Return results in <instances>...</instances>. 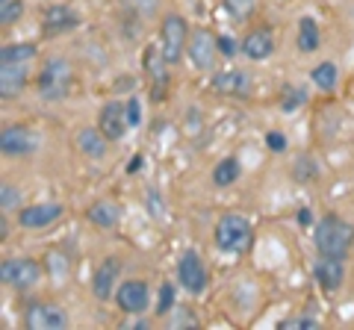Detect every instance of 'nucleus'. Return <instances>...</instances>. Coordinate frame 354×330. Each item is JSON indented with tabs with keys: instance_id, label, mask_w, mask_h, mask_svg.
Masks as SVG:
<instances>
[{
	"instance_id": "1",
	"label": "nucleus",
	"mask_w": 354,
	"mask_h": 330,
	"mask_svg": "<svg viewBox=\"0 0 354 330\" xmlns=\"http://www.w3.org/2000/svg\"><path fill=\"white\" fill-rule=\"evenodd\" d=\"M316 251L325 257H346L351 245H354V227L339 215H325L322 222L316 224Z\"/></svg>"
},
{
	"instance_id": "2",
	"label": "nucleus",
	"mask_w": 354,
	"mask_h": 330,
	"mask_svg": "<svg viewBox=\"0 0 354 330\" xmlns=\"http://www.w3.org/2000/svg\"><path fill=\"white\" fill-rule=\"evenodd\" d=\"M71 89V65L62 57H48L36 74V92L41 101H62Z\"/></svg>"
},
{
	"instance_id": "3",
	"label": "nucleus",
	"mask_w": 354,
	"mask_h": 330,
	"mask_svg": "<svg viewBox=\"0 0 354 330\" xmlns=\"http://www.w3.org/2000/svg\"><path fill=\"white\" fill-rule=\"evenodd\" d=\"M213 239H216V245L221 251H227V254H245V251L251 248V242H254V230H251V222L245 215L227 213L216 222Z\"/></svg>"
},
{
	"instance_id": "4",
	"label": "nucleus",
	"mask_w": 354,
	"mask_h": 330,
	"mask_svg": "<svg viewBox=\"0 0 354 330\" xmlns=\"http://www.w3.org/2000/svg\"><path fill=\"white\" fill-rule=\"evenodd\" d=\"M186 48H189V24L183 15L169 12L160 24V50L169 65H177L183 59Z\"/></svg>"
},
{
	"instance_id": "5",
	"label": "nucleus",
	"mask_w": 354,
	"mask_h": 330,
	"mask_svg": "<svg viewBox=\"0 0 354 330\" xmlns=\"http://www.w3.org/2000/svg\"><path fill=\"white\" fill-rule=\"evenodd\" d=\"M0 280H3V286H12L18 292L32 289L41 280V266L30 257H6L0 262Z\"/></svg>"
},
{
	"instance_id": "6",
	"label": "nucleus",
	"mask_w": 354,
	"mask_h": 330,
	"mask_svg": "<svg viewBox=\"0 0 354 330\" xmlns=\"http://www.w3.org/2000/svg\"><path fill=\"white\" fill-rule=\"evenodd\" d=\"M24 327H30V330H62V327H68V313L53 301H32L24 310Z\"/></svg>"
},
{
	"instance_id": "7",
	"label": "nucleus",
	"mask_w": 354,
	"mask_h": 330,
	"mask_svg": "<svg viewBox=\"0 0 354 330\" xmlns=\"http://www.w3.org/2000/svg\"><path fill=\"white\" fill-rule=\"evenodd\" d=\"M177 280L189 295H201L207 289V269L198 251L189 248L180 254V260H177Z\"/></svg>"
},
{
	"instance_id": "8",
	"label": "nucleus",
	"mask_w": 354,
	"mask_h": 330,
	"mask_svg": "<svg viewBox=\"0 0 354 330\" xmlns=\"http://www.w3.org/2000/svg\"><path fill=\"white\" fill-rule=\"evenodd\" d=\"M115 304L121 313L127 316H142L151 307V289L145 280H124L115 289Z\"/></svg>"
},
{
	"instance_id": "9",
	"label": "nucleus",
	"mask_w": 354,
	"mask_h": 330,
	"mask_svg": "<svg viewBox=\"0 0 354 330\" xmlns=\"http://www.w3.org/2000/svg\"><path fill=\"white\" fill-rule=\"evenodd\" d=\"M0 151L6 157H30V153L39 151V136L27 124L3 127V133H0Z\"/></svg>"
},
{
	"instance_id": "10",
	"label": "nucleus",
	"mask_w": 354,
	"mask_h": 330,
	"mask_svg": "<svg viewBox=\"0 0 354 330\" xmlns=\"http://www.w3.org/2000/svg\"><path fill=\"white\" fill-rule=\"evenodd\" d=\"M62 213H65V206L53 204V201L30 204V206H21L18 210V224L27 230H41V227H50L53 222H59Z\"/></svg>"
},
{
	"instance_id": "11",
	"label": "nucleus",
	"mask_w": 354,
	"mask_h": 330,
	"mask_svg": "<svg viewBox=\"0 0 354 330\" xmlns=\"http://www.w3.org/2000/svg\"><path fill=\"white\" fill-rule=\"evenodd\" d=\"M97 127H101V133L109 139V142H118L124 139L130 121H127V104L121 101H106L101 106V115H97Z\"/></svg>"
},
{
	"instance_id": "12",
	"label": "nucleus",
	"mask_w": 354,
	"mask_h": 330,
	"mask_svg": "<svg viewBox=\"0 0 354 330\" xmlns=\"http://www.w3.org/2000/svg\"><path fill=\"white\" fill-rule=\"evenodd\" d=\"M251 86H254L251 74L239 71V68L218 71V74H213V80H209V89H213L216 95H225V97H248Z\"/></svg>"
},
{
	"instance_id": "13",
	"label": "nucleus",
	"mask_w": 354,
	"mask_h": 330,
	"mask_svg": "<svg viewBox=\"0 0 354 330\" xmlns=\"http://www.w3.org/2000/svg\"><path fill=\"white\" fill-rule=\"evenodd\" d=\"M186 53H189V59L198 71H209L216 65V53H218V41L213 32L207 30H195L189 36V48H186Z\"/></svg>"
},
{
	"instance_id": "14",
	"label": "nucleus",
	"mask_w": 354,
	"mask_h": 330,
	"mask_svg": "<svg viewBox=\"0 0 354 330\" xmlns=\"http://www.w3.org/2000/svg\"><path fill=\"white\" fill-rule=\"evenodd\" d=\"M30 65L32 62H0V97H18L30 83Z\"/></svg>"
},
{
	"instance_id": "15",
	"label": "nucleus",
	"mask_w": 354,
	"mask_h": 330,
	"mask_svg": "<svg viewBox=\"0 0 354 330\" xmlns=\"http://www.w3.org/2000/svg\"><path fill=\"white\" fill-rule=\"evenodd\" d=\"M239 53L242 57H248L251 62H263V59H269L272 53H274V32L269 27H257V30H251L245 39L239 41Z\"/></svg>"
},
{
	"instance_id": "16",
	"label": "nucleus",
	"mask_w": 354,
	"mask_h": 330,
	"mask_svg": "<svg viewBox=\"0 0 354 330\" xmlns=\"http://www.w3.org/2000/svg\"><path fill=\"white\" fill-rule=\"evenodd\" d=\"M165 65L169 62H165L162 50H153V48L145 50V74L151 80V97L153 101H162L165 89H169V68H165Z\"/></svg>"
},
{
	"instance_id": "17",
	"label": "nucleus",
	"mask_w": 354,
	"mask_h": 330,
	"mask_svg": "<svg viewBox=\"0 0 354 330\" xmlns=\"http://www.w3.org/2000/svg\"><path fill=\"white\" fill-rule=\"evenodd\" d=\"M77 24H80V15H77L71 6H65V3L48 6L44 9V15H41V27H44L48 36H62V32L74 30Z\"/></svg>"
},
{
	"instance_id": "18",
	"label": "nucleus",
	"mask_w": 354,
	"mask_h": 330,
	"mask_svg": "<svg viewBox=\"0 0 354 330\" xmlns=\"http://www.w3.org/2000/svg\"><path fill=\"white\" fill-rule=\"evenodd\" d=\"M313 278L325 292H337L342 286V280H346V262H342V257H325L322 254V260L313 266Z\"/></svg>"
},
{
	"instance_id": "19",
	"label": "nucleus",
	"mask_w": 354,
	"mask_h": 330,
	"mask_svg": "<svg viewBox=\"0 0 354 330\" xmlns=\"http://www.w3.org/2000/svg\"><path fill=\"white\" fill-rule=\"evenodd\" d=\"M118 271H121V262L115 257H106L101 266H97L95 278H92V292L97 301H109L115 292V280H118Z\"/></svg>"
},
{
	"instance_id": "20",
	"label": "nucleus",
	"mask_w": 354,
	"mask_h": 330,
	"mask_svg": "<svg viewBox=\"0 0 354 330\" xmlns=\"http://www.w3.org/2000/svg\"><path fill=\"white\" fill-rule=\"evenodd\" d=\"M106 136L101 133V127H86L77 133V148H80L86 157H92V159H101L104 153H106Z\"/></svg>"
},
{
	"instance_id": "21",
	"label": "nucleus",
	"mask_w": 354,
	"mask_h": 330,
	"mask_svg": "<svg viewBox=\"0 0 354 330\" xmlns=\"http://www.w3.org/2000/svg\"><path fill=\"white\" fill-rule=\"evenodd\" d=\"M295 45L301 53H313L319 50V45H322V36H319V24L310 15H304L301 21H298V36H295Z\"/></svg>"
},
{
	"instance_id": "22",
	"label": "nucleus",
	"mask_w": 354,
	"mask_h": 330,
	"mask_svg": "<svg viewBox=\"0 0 354 330\" xmlns=\"http://www.w3.org/2000/svg\"><path fill=\"white\" fill-rule=\"evenodd\" d=\"M86 218L95 227H101V230H113L118 224V206L109 204V201H97V204H92L86 210Z\"/></svg>"
},
{
	"instance_id": "23",
	"label": "nucleus",
	"mask_w": 354,
	"mask_h": 330,
	"mask_svg": "<svg viewBox=\"0 0 354 330\" xmlns=\"http://www.w3.org/2000/svg\"><path fill=\"white\" fill-rule=\"evenodd\" d=\"M39 48L32 41H15V45L0 48V62H36Z\"/></svg>"
},
{
	"instance_id": "24",
	"label": "nucleus",
	"mask_w": 354,
	"mask_h": 330,
	"mask_svg": "<svg viewBox=\"0 0 354 330\" xmlns=\"http://www.w3.org/2000/svg\"><path fill=\"white\" fill-rule=\"evenodd\" d=\"M239 174H242L239 159H236V157H225L221 162H216V168H213V183L225 189V186H234V183L239 180Z\"/></svg>"
},
{
	"instance_id": "25",
	"label": "nucleus",
	"mask_w": 354,
	"mask_h": 330,
	"mask_svg": "<svg viewBox=\"0 0 354 330\" xmlns=\"http://www.w3.org/2000/svg\"><path fill=\"white\" fill-rule=\"evenodd\" d=\"M337 77H339V71H337L334 62H319L316 68L310 71V80H313L322 92H334L337 89Z\"/></svg>"
},
{
	"instance_id": "26",
	"label": "nucleus",
	"mask_w": 354,
	"mask_h": 330,
	"mask_svg": "<svg viewBox=\"0 0 354 330\" xmlns=\"http://www.w3.org/2000/svg\"><path fill=\"white\" fill-rule=\"evenodd\" d=\"M221 9H225L234 24H245L254 15V9H257V0H221Z\"/></svg>"
},
{
	"instance_id": "27",
	"label": "nucleus",
	"mask_w": 354,
	"mask_h": 330,
	"mask_svg": "<svg viewBox=\"0 0 354 330\" xmlns=\"http://www.w3.org/2000/svg\"><path fill=\"white\" fill-rule=\"evenodd\" d=\"M0 210L3 213L21 210V192L15 189V183H9V180L0 183Z\"/></svg>"
},
{
	"instance_id": "28",
	"label": "nucleus",
	"mask_w": 354,
	"mask_h": 330,
	"mask_svg": "<svg viewBox=\"0 0 354 330\" xmlns=\"http://www.w3.org/2000/svg\"><path fill=\"white\" fill-rule=\"evenodd\" d=\"M21 12H24V3H21V0H6V3H0V24L3 27L15 24L21 18Z\"/></svg>"
},
{
	"instance_id": "29",
	"label": "nucleus",
	"mask_w": 354,
	"mask_h": 330,
	"mask_svg": "<svg viewBox=\"0 0 354 330\" xmlns=\"http://www.w3.org/2000/svg\"><path fill=\"white\" fill-rule=\"evenodd\" d=\"M304 101H307L304 89H292V86H286V89H283V109H286V113L295 109V106H301Z\"/></svg>"
},
{
	"instance_id": "30",
	"label": "nucleus",
	"mask_w": 354,
	"mask_h": 330,
	"mask_svg": "<svg viewBox=\"0 0 354 330\" xmlns=\"http://www.w3.org/2000/svg\"><path fill=\"white\" fill-rule=\"evenodd\" d=\"M174 307V286L171 283H162L160 286V304H157V313L165 316Z\"/></svg>"
},
{
	"instance_id": "31",
	"label": "nucleus",
	"mask_w": 354,
	"mask_h": 330,
	"mask_svg": "<svg viewBox=\"0 0 354 330\" xmlns=\"http://www.w3.org/2000/svg\"><path fill=\"white\" fill-rule=\"evenodd\" d=\"M266 145H269V151H274V153H283L286 151V136L281 133V130H269V133H266Z\"/></svg>"
},
{
	"instance_id": "32",
	"label": "nucleus",
	"mask_w": 354,
	"mask_h": 330,
	"mask_svg": "<svg viewBox=\"0 0 354 330\" xmlns=\"http://www.w3.org/2000/svg\"><path fill=\"white\" fill-rule=\"evenodd\" d=\"M127 121H130V127H139V124H142V106H139V97H130V101H127Z\"/></svg>"
},
{
	"instance_id": "33",
	"label": "nucleus",
	"mask_w": 354,
	"mask_h": 330,
	"mask_svg": "<svg viewBox=\"0 0 354 330\" xmlns=\"http://www.w3.org/2000/svg\"><path fill=\"white\" fill-rule=\"evenodd\" d=\"M216 41H218V53H221V57H234V53L239 50L236 41L230 36H216Z\"/></svg>"
},
{
	"instance_id": "34",
	"label": "nucleus",
	"mask_w": 354,
	"mask_h": 330,
	"mask_svg": "<svg viewBox=\"0 0 354 330\" xmlns=\"http://www.w3.org/2000/svg\"><path fill=\"white\" fill-rule=\"evenodd\" d=\"M281 327H319L316 318H290V322H281Z\"/></svg>"
},
{
	"instance_id": "35",
	"label": "nucleus",
	"mask_w": 354,
	"mask_h": 330,
	"mask_svg": "<svg viewBox=\"0 0 354 330\" xmlns=\"http://www.w3.org/2000/svg\"><path fill=\"white\" fill-rule=\"evenodd\" d=\"M139 165H142V157H133V162L127 165V171H139Z\"/></svg>"
},
{
	"instance_id": "36",
	"label": "nucleus",
	"mask_w": 354,
	"mask_h": 330,
	"mask_svg": "<svg viewBox=\"0 0 354 330\" xmlns=\"http://www.w3.org/2000/svg\"><path fill=\"white\" fill-rule=\"evenodd\" d=\"M0 236H3V239L9 236V224H6V218H3V222H0Z\"/></svg>"
},
{
	"instance_id": "37",
	"label": "nucleus",
	"mask_w": 354,
	"mask_h": 330,
	"mask_svg": "<svg viewBox=\"0 0 354 330\" xmlns=\"http://www.w3.org/2000/svg\"><path fill=\"white\" fill-rule=\"evenodd\" d=\"M0 3H6V0H0Z\"/></svg>"
}]
</instances>
